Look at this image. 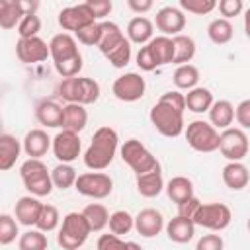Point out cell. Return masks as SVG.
<instances>
[{
	"label": "cell",
	"instance_id": "obj_1",
	"mask_svg": "<svg viewBox=\"0 0 250 250\" xmlns=\"http://www.w3.org/2000/svg\"><path fill=\"white\" fill-rule=\"evenodd\" d=\"M184 109H186L184 94L172 90L160 96V100L152 105L148 117L160 135L172 139V137L182 135L184 131Z\"/></svg>",
	"mask_w": 250,
	"mask_h": 250
},
{
	"label": "cell",
	"instance_id": "obj_2",
	"mask_svg": "<svg viewBox=\"0 0 250 250\" xmlns=\"http://www.w3.org/2000/svg\"><path fill=\"white\" fill-rule=\"evenodd\" d=\"M117 145H119V137L115 129L107 125L96 129L92 143L84 152V164L94 172L105 170L117 152Z\"/></svg>",
	"mask_w": 250,
	"mask_h": 250
},
{
	"label": "cell",
	"instance_id": "obj_3",
	"mask_svg": "<svg viewBox=\"0 0 250 250\" xmlns=\"http://www.w3.org/2000/svg\"><path fill=\"white\" fill-rule=\"evenodd\" d=\"M59 96L66 100L68 104L88 105L98 102L100 98V84L94 78L88 76H74V78H62L59 84Z\"/></svg>",
	"mask_w": 250,
	"mask_h": 250
},
{
	"label": "cell",
	"instance_id": "obj_4",
	"mask_svg": "<svg viewBox=\"0 0 250 250\" xmlns=\"http://www.w3.org/2000/svg\"><path fill=\"white\" fill-rule=\"evenodd\" d=\"M20 176L25 186V189L33 197H45L53 191L51 172L39 158H29L20 166Z\"/></svg>",
	"mask_w": 250,
	"mask_h": 250
},
{
	"label": "cell",
	"instance_id": "obj_5",
	"mask_svg": "<svg viewBox=\"0 0 250 250\" xmlns=\"http://www.w3.org/2000/svg\"><path fill=\"white\" fill-rule=\"evenodd\" d=\"M90 234V227L82 213H66L62 219V227L57 234V242L62 250H78Z\"/></svg>",
	"mask_w": 250,
	"mask_h": 250
},
{
	"label": "cell",
	"instance_id": "obj_6",
	"mask_svg": "<svg viewBox=\"0 0 250 250\" xmlns=\"http://www.w3.org/2000/svg\"><path fill=\"white\" fill-rule=\"evenodd\" d=\"M121 158L137 176L152 172V170H160V164H158L156 156L137 139L125 141V145L121 146Z\"/></svg>",
	"mask_w": 250,
	"mask_h": 250
},
{
	"label": "cell",
	"instance_id": "obj_7",
	"mask_svg": "<svg viewBox=\"0 0 250 250\" xmlns=\"http://www.w3.org/2000/svg\"><path fill=\"white\" fill-rule=\"evenodd\" d=\"M232 213L225 203H201L193 213V225H199L209 230H223L230 225Z\"/></svg>",
	"mask_w": 250,
	"mask_h": 250
},
{
	"label": "cell",
	"instance_id": "obj_8",
	"mask_svg": "<svg viewBox=\"0 0 250 250\" xmlns=\"http://www.w3.org/2000/svg\"><path fill=\"white\" fill-rule=\"evenodd\" d=\"M186 141L188 145L197 152H213L219 148V133L217 129L207 121H191L186 129Z\"/></svg>",
	"mask_w": 250,
	"mask_h": 250
},
{
	"label": "cell",
	"instance_id": "obj_9",
	"mask_svg": "<svg viewBox=\"0 0 250 250\" xmlns=\"http://www.w3.org/2000/svg\"><path fill=\"white\" fill-rule=\"evenodd\" d=\"M74 188L80 195H86L92 199H105L113 189V182L104 172H86L76 176Z\"/></svg>",
	"mask_w": 250,
	"mask_h": 250
},
{
	"label": "cell",
	"instance_id": "obj_10",
	"mask_svg": "<svg viewBox=\"0 0 250 250\" xmlns=\"http://www.w3.org/2000/svg\"><path fill=\"white\" fill-rule=\"evenodd\" d=\"M219 150L230 162H240L248 154V137L242 129H223L219 135Z\"/></svg>",
	"mask_w": 250,
	"mask_h": 250
},
{
	"label": "cell",
	"instance_id": "obj_11",
	"mask_svg": "<svg viewBox=\"0 0 250 250\" xmlns=\"http://www.w3.org/2000/svg\"><path fill=\"white\" fill-rule=\"evenodd\" d=\"M145 90H146V82L137 72L121 74L119 78H115V82L111 86L113 96L121 102H137L145 96Z\"/></svg>",
	"mask_w": 250,
	"mask_h": 250
},
{
	"label": "cell",
	"instance_id": "obj_12",
	"mask_svg": "<svg viewBox=\"0 0 250 250\" xmlns=\"http://www.w3.org/2000/svg\"><path fill=\"white\" fill-rule=\"evenodd\" d=\"M51 148H53V154H55L57 160H61L62 164H70L80 154V148H82L80 137H78V133H72V131L62 129L51 141Z\"/></svg>",
	"mask_w": 250,
	"mask_h": 250
},
{
	"label": "cell",
	"instance_id": "obj_13",
	"mask_svg": "<svg viewBox=\"0 0 250 250\" xmlns=\"http://www.w3.org/2000/svg\"><path fill=\"white\" fill-rule=\"evenodd\" d=\"M156 29L162 31L166 37L168 35H180V31L186 27V16L180 8H174V6H164L156 12Z\"/></svg>",
	"mask_w": 250,
	"mask_h": 250
},
{
	"label": "cell",
	"instance_id": "obj_14",
	"mask_svg": "<svg viewBox=\"0 0 250 250\" xmlns=\"http://www.w3.org/2000/svg\"><path fill=\"white\" fill-rule=\"evenodd\" d=\"M16 55L21 62L31 64V62H41L49 57V45L41 37H27L20 39L16 43Z\"/></svg>",
	"mask_w": 250,
	"mask_h": 250
},
{
	"label": "cell",
	"instance_id": "obj_15",
	"mask_svg": "<svg viewBox=\"0 0 250 250\" xmlns=\"http://www.w3.org/2000/svg\"><path fill=\"white\" fill-rule=\"evenodd\" d=\"M133 227L137 229V232L145 238H152L156 234H160V230L164 229V217L160 211L146 207L143 211L137 213V217H133Z\"/></svg>",
	"mask_w": 250,
	"mask_h": 250
},
{
	"label": "cell",
	"instance_id": "obj_16",
	"mask_svg": "<svg viewBox=\"0 0 250 250\" xmlns=\"http://www.w3.org/2000/svg\"><path fill=\"white\" fill-rule=\"evenodd\" d=\"M78 55H80V51H78L76 39L70 33H57L49 41V57L53 59L55 64L70 61V59H74Z\"/></svg>",
	"mask_w": 250,
	"mask_h": 250
},
{
	"label": "cell",
	"instance_id": "obj_17",
	"mask_svg": "<svg viewBox=\"0 0 250 250\" xmlns=\"http://www.w3.org/2000/svg\"><path fill=\"white\" fill-rule=\"evenodd\" d=\"M94 23V18L86 12V8L82 4L78 6H68V8H62L59 12V25L64 29V31H80L82 27Z\"/></svg>",
	"mask_w": 250,
	"mask_h": 250
},
{
	"label": "cell",
	"instance_id": "obj_18",
	"mask_svg": "<svg viewBox=\"0 0 250 250\" xmlns=\"http://www.w3.org/2000/svg\"><path fill=\"white\" fill-rule=\"evenodd\" d=\"M125 41H127V37L123 35L121 27L117 23H113V21H100V41H98L96 47L102 51L104 57L113 53Z\"/></svg>",
	"mask_w": 250,
	"mask_h": 250
},
{
	"label": "cell",
	"instance_id": "obj_19",
	"mask_svg": "<svg viewBox=\"0 0 250 250\" xmlns=\"http://www.w3.org/2000/svg\"><path fill=\"white\" fill-rule=\"evenodd\" d=\"M21 148L25 150V154L29 158H39L41 160V156H45L47 150L51 148V137L43 129H31V131H27Z\"/></svg>",
	"mask_w": 250,
	"mask_h": 250
},
{
	"label": "cell",
	"instance_id": "obj_20",
	"mask_svg": "<svg viewBox=\"0 0 250 250\" xmlns=\"http://www.w3.org/2000/svg\"><path fill=\"white\" fill-rule=\"evenodd\" d=\"M166 234L172 242L176 244H186L193 238L195 234V225L191 219H186V217H180L176 215L174 219H170L166 223Z\"/></svg>",
	"mask_w": 250,
	"mask_h": 250
},
{
	"label": "cell",
	"instance_id": "obj_21",
	"mask_svg": "<svg viewBox=\"0 0 250 250\" xmlns=\"http://www.w3.org/2000/svg\"><path fill=\"white\" fill-rule=\"evenodd\" d=\"M41 207L43 203L33 197V195H23L18 199L16 203V219L20 225H25V227H31L37 223L39 219V213H41Z\"/></svg>",
	"mask_w": 250,
	"mask_h": 250
},
{
	"label": "cell",
	"instance_id": "obj_22",
	"mask_svg": "<svg viewBox=\"0 0 250 250\" xmlns=\"http://www.w3.org/2000/svg\"><path fill=\"white\" fill-rule=\"evenodd\" d=\"M154 61L156 66H162V64H168L172 62L174 59V45H172V37H166V35H158V37H152L146 45H145Z\"/></svg>",
	"mask_w": 250,
	"mask_h": 250
},
{
	"label": "cell",
	"instance_id": "obj_23",
	"mask_svg": "<svg viewBox=\"0 0 250 250\" xmlns=\"http://www.w3.org/2000/svg\"><path fill=\"white\" fill-rule=\"evenodd\" d=\"M20 152H21L20 141L14 135L2 133L0 135V172L14 168L16 160L20 158Z\"/></svg>",
	"mask_w": 250,
	"mask_h": 250
},
{
	"label": "cell",
	"instance_id": "obj_24",
	"mask_svg": "<svg viewBox=\"0 0 250 250\" xmlns=\"http://www.w3.org/2000/svg\"><path fill=\"white\" fill-rule=\"evenodd\" d=\"M152 31L154 25L148 18L145 16H137L127 23V37L129 43H137V45H146L152 39Z\"/></svg>",
	"mask_w": 250,
	"mask_h": 250
},
{
	"label": "cell",
	"instance_id": "obj_25",
	"mask_svg": "<svg viewBox=\"0 0 250 250\" xmlns=\"http://www.w3.org/2000/svg\"><path fill=\"white\" fill-rule=\"evenodd\" d=\"M35 117L45 127H61L62 125V107L53 100H41L35 105Z\"/></svg>",
	"mask_w": 250,
	"mask_h": 250
},
{
	"label": "cell",
	"instance_id": "obj_26",
	"mask_svg": "<svg viewBox=\"0 0 250 250\" xmlns=\"http://www.w3.org/2000/svg\"><path fill=\"white\" fill-rule=\"evenodd\" d=\"M88 123V111L84 109V105L78 104H66L62 107V129L72 131V133H80Z\"/></svg>",
	"mask_w": 250,
	"mask_h": 250
},
{
	"label": "cell",
	"instance_id": "obj_27",
	"mask_svg": "<svg viewBox=\"0 0 250 250\" xmlns=\"http://www.w3.org/2000/svg\"><path fill=\"white\" fill-rule=\"evenodd\" d=\"M23 16H25L23 2H20V0H0V27L2 29H14Z\"/></svg>",
	"mask_w": 250,
	"mask_h": 250
},
{
	"label": "cell",
	"instance_id": "obj_28",
	"mask_svg": "<svg viewBox=\"0 0 250 250\" xmlns=\"http://www.w3.org/2000/svg\"><path fill=\"white\" fill-rule=\"evenodd\" d=\"M209 121L215 129H229L230 123L234 121V107L227 100L213 102L209 107Z\"/></svg>",
	"mask_w": 250,
	"mask_h": 250
},
{
	"label": "cell",
	"instance_id": "obj_29",
	"mask_svg": "<svg viewBox=\"0 0 250 250\" xmlns=\"http://www.w3.org/2000/svg\"><path fill=\"white\" fill-rule=\"evenodd\" d=\"M248 168L242 164V162H229L225 168H223V182L227 188L238 191V189H244L248 186Z\"/></svg>",
	"mask_w": 250,
	"mask_h": 250
},
{
	"label": "cell",
	"instance_id": "obj_30",
	"mask_svg": "<svg viewBox=\"0 0 250 250\" xmlns=\"http://www.w3.org/2000/svg\"><path fill=\"white\" fill-rule=\"evenodd\" d=\"M184 102H186V107L193 113H203V111H209L211 104H213V94L209 88H203V86H195L191 88L186 96H184Z\"/></svg>",
	"mask_w": 250,
	"mask_h": 250
},
{
	"label": "cell",
	"instance_id": "obj_31",
	"mask_svg": "<svg viewBox=\"0 0 250 250\" xmlns=\"http://www.w3.org/2000/svg\"><path fill=\"white\" fill-rule=\"evenodd\" d=\"M137 189L143 197H156L160 195V191L164 189V180H162V172L160 170H152L146 174H139L137 176Z\"/></svg>",
	"mask_w": 250,
	"mask_h": 250
},
{
	"label": "cell",
	"instance_id": "obj_32",
	"mask_svg": "<svg viewBox=\"0 0 250 250\" xmlns=\"http://www.w3.org/2000/svg\"><path fill=\"white\" fill-rule=\"evenodd\" d=\"M172 45H174V59L172 62L174 64H189V61L193 59L195 55V41L189 37V35H174L172 37Z\"/></svg>",
	"mask_w": 250,
	"mask_h": 250
},
{
	"label": "cell",
	"instance_id": "obj_33",
	"mask_svg": "<svg viewBox=\"0 0 250 250\" xmlns=\"http://www.w3.org/2000/svg\"><path fill=\"white\" fill-rule=\"evenodd\" d=\"M166 193L174 203H182L189 197H193V184L186 176H176L166 184Z\"/></svg>",
	"mask_w": 250,
	"mask_h": 250
},
{
	"label": "cell",
	"instance_id": "obj_34",
	"mask_svg": "<svg viewBox=\"0 0 250 250\" xmlns=\"http://www.w3.org/2000/svg\"><path fill=\"white\" fill-rule=\"evenodd\" d=\"M82 215L90 227V232H100L104 227H107L109 213L102 203H90L82 209Z\"/></svg>",
	"mask_w": 250,
	"mask_h": 250
},
{
	"label": "cell",
	"instance_id": "obj_35",
	"mask_svg": "<svg viewBox=\"0 0 250 250\" xmlns=\"http://www.w3.org/2000/svg\"><path fill=\"white\" fill-rule=\"evenodd\" d=\"M207 35L209 39L215 43V45H225L232 39L234 35V29H232V23L225 18H217L213 20L209 25H207Z\"/></svg>",
	"mask_w": 250,
	"mask_h": 250
},
{
	"label": "cell",
	"instance_id": "obj_36",
	"mask_svg": "<svg viewBox=\"0 0 250 250\" xmlns=\"http://www.w3.org/2000/svg\"><path fill=\"white\" fill-rule=\"evenodd\" d=\"M199 82V70L193 64H180L174 70V84L180 90H191Z\"/></svg>",
	"mask_w": 250,
	"mask_h": 250
},
{
	"label": "cell",
	"instance_id": "obj_37",
	"mask_svg": "<svg viewBox=\"0 0 250 250\" xmlns=\"http://www.w3.org/2000/svg\"><path fill=\"white\" fill-rule=\"evenodd\" d=\"M51 182H53V188H59V189H68L70 186H74L76 182V170L70 166V164H57L53 170H51Z\"/></svg>",
	"mask_w": 250,
	"mask_h": 250
},
{
	"label": "cell",
	"instance_id": "obj_38",
	"mask_svg": "<svg viewBox=\"0 0 250 250\" xmlns=\"http://www.w3.org/2000/svg\"><path fill=\"white\" fill-rule=\"evenodd\" d=\"M107 225H109L111 234H115V236H119V234H127V232L133 229V217H131L129 211L119 209V211H115V213L109 215Z\"/></svg>",
	"mask_w": 250,
	"mask_h": 250
},
{
	"label": "cell",
	"instance_id": "obj_39",
	"mask_svg": "<svg viewBox=\"0 0 250 250\" xmlns=\"http://www.w3.org/2000/svg\"><path fill=\"white\" fill-rule=\"evenodd\" d=\"M59 219H61V217H59L57 207H55V205H47V203H43L35 227H37V230H41V232H51V230L57 229Z\"/></svg>",
	"mask_w": 250,
	"mask_h": 250
},
{
	"label": "cell",
	"instance_id": "obj_40",
	"mask_svg": "<svg viewBox=\"0 0 250 250\" xmlns=\"http://www.w3.org/2000/svg\"><path fill=\"white\" fill-rule=\"evenodd\" d=\"M47 236L41 230H27L20 236V250H47Z\"/></svg>",
	"mask_w": 250,
	"mask_h": 250
},
{
	"label": "cell",
	"instance_id": "obj_41",
	"mask_svg": "<svg viewBox=\"0 0 250 250\" xmlns=\"http://www.w3.org/2000/svg\"><path fill=\"white\" fill-rule=\"evenodd\" d=\"M41 29V20L37 14H25L20 23H18V33H20V39H27V37H37Z\"/></svg>",
	"mask_w": 250,
	"mask_h": 250
},
{
	"label": "cell",
	"instance_id": "obj_42",
	"mask_svg": "<svg viewBox=\"0 0 250 250\" xmlns=\"http://www.w3.org/2000/svg\"><path fill=\"white\" fill-rule=\"evenodd\" d=\"M18 236V221L8 215V213H2L0 215V244H10L14 242Z\"/></svg>",
	"mask_w": 250,
	"mask_h": 250
},
{
	"label": "cell",
	"instance_id": "obj_43",
	"mask_svg": "<svg viewBox=\"0 0 250 250\" xmlns=\"http://www.w3.org/2000/svg\"><path fill=\"white\" fill-rule=\"evenodd\" d=\"M180 8L189 14L203 16V14H209L211 10H215L217 2L215 0H180Z\"/></svg>",
	"mask_w": 250,
	"mask_h": 250
},
{
	"label": "cell",
	"instance_id": "obj_44",
	"mask_svg": "<svg viewBox=\"0 0 250 250\" xmlns=\"http://www.w3.org/2000/svg\"><path fill=\"white\" fill-rule=\"evenodd\" d=\"M82 6H84L86 12L94 18V21L104 20L105 16H109V12H111V8H113V4H111L109 0H86V2H82Z\"/></svg>",
	"mask_w": 250,
	"mask_h": 250
},
{
	"label": "cell",
	"instance_id": "obj_45",
	"mask_svg": "<svg viewBox=\"0 0 250 250\" xmlns=\"http://www.w3.org/2000/svg\"><path fill=\"white\" fill-rule=\"evenodd\" d=\"M74 35H76V39H78L82 45H88V47L98 45V41H100V21H94V23L82 27V29L76 31Z\"/></svg>",
	"mask_w": 250,
	"mask_h": 250
},
{
	"label": "cell",
	"instance_id": "obj_46",
	"mask_svg": "<svg viewBox=\"0 0 250 250\" xmlns=\"http://www.w3.org/2000/svg\"><path fill=\"white\" fill-rule=\"evenodd\" d=\"M105 59H107V61L111 62V66H115V68H123L125 64H129V61H131V43H129V39H127L121 47H117L113 53H109Z\"/></svg>",
	"mask_w": 250,
	"mask_h": 250
},
{
	"label": "cell",
	"instance_id": "obj_47",
	"mask_svg": "<svg viewBox=\"0 0 250 250\" xmlns=\"http://www.w3.org/2000/svg\"><path fill=\"white\" fill-rule=\"evenodd\" d=\"M55 70L62 78H74V76H78L80 70H82V55H78V57H74L70 61H64V62L55 64Z\"/></svg>",
	"mask_w": 250,
	"mask_h": 250
},
{
	"label": "cell",
	"instance_id": "obj_48",
	"mask_svg": "<svg viewBox=\"0 0 250 250\" xmlns=\"http://www.w3.org/2000/svg\"><path fill=\"white\" fill-rule=\"evenodd\" d=\"M96 250H129V242H123L115 234H102L98 238Z\"/></svg>",
	"mask_w": 250,
	"mask_h": 250
},
{
	"label": "cell",
	"instance_id": "obj_49",
	"mask_svg": "<svg viewBox=\"0 0 250 250\" xmlns=\"http://www.w3.org/2000/svg\"><path fill=\"white\" fill-rule=\"evenodd\" d=\"M223 246H225V242L219 234H203L197 240L195 250H223Z\"/></svg>",
	"mask_w": 250,
	"mask_h": 250
},
{
	"label": "cell",
	"instance_id": "obj_50",
	"mask_svg": "<svg viewBox=\"0 0 250 250\" xmlns=\"http://www.w3.org/2000/svg\"><path fill=\"white\" fill-rule=\"evenodd\" d=\"M217 6H219V12L225 16V20L234 18L242 12V0H221Z\"/></svg>",
	"mask_w": 250,
	"mask_h": 250
},
{
	"label": "cell",
	"instance_id": "obj_51",
	"mask_svg": "<svg viewBox=\"0 0 250 250\" xmlns=\"http://www.w3.org/2000/svg\"><path fill=\"white\" fill-rule=\"evenodd\" d=\"M234 119L238 121V125L242 129H248L250 127V100H244L236 105L234 109Z\"/></svg>",
	"mask_w": 250,
	"mask_h": 250
},
{
	"label": "cell",
	"instance_id": "obj_52",
	"mask_svg": "<svg viewBox=\"0 0 250 250\" xmlns=\"http://www.w3.org/2000/svg\"><path fill=\"white\" fill-rule=\"evenodd\" d=\"M199 205H201V201L193 195V197H189V199H186V201H182V203L178 205V215H180V217H186V219H191Z\"/></svg>",
	"mask_w": 250,
	"mask_h": 250
},
{
	"label": "cell",
	"instance_id": "obj_53",
	"mask_svg": "<svg viewBox=\"0 0 250 250\" xmlns=\"http://www.w3.org/2000/svg\"><path fill=\"white\" fill-rule=\"evenodd\" d=\"M137 66L141 70H146V72H150V70L156 68V64H154V61H152V57H150V53H148L146 47H141V51L137 53Z\"/></svg>",
	"mask_w": 250,
	"mask_h": 250
},
{
	"label": "cell",
	"instance_id": "obj_54",
	"mask_svg": "<svg viewBox=\"0 0 250 250\" xmlns=\"http://www.w3.org/2000/svg\"><path fill=\"white\" fill-rule=\"evenodd\" d=\"M127 6L137 14H145L152 10V0H127Z\"/></svg>",
	"mask_w": 250,
	"mask_h": 250
},
{
	"label": "cell",
	"instance_id": "obj_55",
	"mask_svg": "<svg viewBox=\"0 0 250 250\" xmlns=\"http://www.w3.org/2000/svg\"><path fill=\"white\" fill-rule=\"evenodd\" d=\"M129 250H143V248L137 242H129Z\"/></svg>",
	"mask_w": 250,
	"mask_h": 250
},
{
	"label": "cell",
	"instance_id": "obj_56",
	"mask_svg": "<svg viewBox=\"0 0 250 250\" xmlns=\"http://www.w3.org/2000/svg\"><path fill=\"white\" fill-rule=\"evenodd\" d=\"M0 135H2V117H0Z\"/></svg>",
	"mask_w": 250,
	"mask_h": 250
}]
</instances>
